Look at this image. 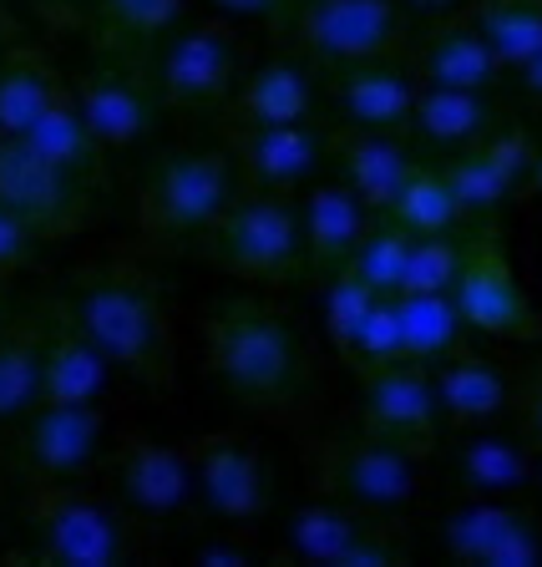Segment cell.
Here are the masks:
<instances>
[{"label": "cell", "instance_id": "obj_39", "mask_svg": "<svg viewBox=\"0 0 542 567\" xmlns=\"http://www.w3.org/2000/svg\"><path fill=\"white\" fill-rule=\"evenodd\" d=\"M35 244H41V238H35L16 213L0 208V279H11L16 269H25L31 254H35Z\"/></svg>", "mask_w": 542, "mask_h": 567}, {"label": "cell", "instance_id": "obj_3", "mask_svg": "<svg viewBox=\"0 0 542 567\" xmlns=\"http://www.w3.org/2000/svg\"><path fill=\"white\" fill-rule=\"evenodd\" d=\"M238 193H244V173H238L228 147H173V153L157 157L147 183H142V244L157 248V254L198 248Z\"/></svg>", "mask_w": 542, "mask_h": 567}, {"label": "cell", "instance_id": "obj_1", "mask_svg": "<svg viewBox=\"0 0 542 567\" xmlns=\"http://www.w3.org/2000/svg\"><path fill=\"white\" fill-rule=\"evenodd\" d=\"M71 324L117 365V375H132L142 385L167 390L177 375V334L167 299L147 269L127 259H106L76 274L71 295L61 299Z\"/></svg>", "mask_w": 542, "mask_h": 567}, {"label": "cell", "instance_id": "obj_37", "mask_svg": "<svg viewBox=\"0 0 542 567\" xmlns=\"http://www.w3.org/2000/svg\"><path fill=\"white\" fill-rule=\"evenodd\" d=\"M461 269V238L451 234H416L406 248L401 295H451Z\"/></svg>", "mask_w": 542, "mask_h": 567}, {"label": "cell", "instance_id": "obj_12", "mask_svg": "<svg viewBox=\"0 0 542 567\" xmlns=\"http://www.w3.org/2000/svg\"><path fill=\"white\" fill-rule=\"evenodd\" d=\"M244 41L224 21H198L167 31L157 56V92L173 106H213L238 86Z\"/></svg>", "mask_w": 542, "mask_h": 567}, {"label": "cell", "instance_id": "obj_2", "mask_svg": "<svg viewBox=\"0 0 542 567\" xmlns=\"http://www.w3.org/2000/svg\"><path fill=\"white\" fill-rule=\"evenodd\" d=\"M203 354L218 385L244 411L264 421H299L305 395V350L289 315L264 299H224L203 319Z\"/></svg>", "mask_w": 542, "mask_h": 567}, {"label": "cell", "instance_id": "obj_40", "mask_svg": "<svg viewBox=\"0 0 542 567\" xmlns=\"http://www.w3.org/2000/svg\"><path fill=\"white\" fill-rule=\"evenodd\" d=\"M518 401V431L522 441H528L532 451H542V370H532L528 380H522V390L512 395Z\"/></svg>", "mask_w": 542, "mask_h": 567}, {"label": "cell", "instance_id": "obj_5", "mask_svg": "<svg viewBox=\"0 0 542 567\" xmlns=\"http://www.w3.org/2000/svg\"><path fill=\"white\" fill-rule=\"evenodd\" d=\"M279 31L299 61L325 71L401 61L411 51V16L401 0H295L279 16Z\"/></svg>", "mask_w": 542, "mask_h": 567}, {"label": "cell", "instance_id": "obj_11", "mask_svg": "<svg viewBox=\"0 0 542 567\" xmlns=\"http://www.w3.org/2000/svg\"><path fill=\"white\" fill-rule=\"evenodd\" d=\"M360 375V425L380 431L390 441H406L426 456L441 431V405H437V380L426 360H370L355 365Z\"/></svg>", "mask_w": 542, "mask_h": 567}, {"label": "cell", "instance_id": "obj_30", "mask_svg": "<svg viewBox=\"0 0 542 567\" xmlns=\"http://www.w3.org/2000/svg\"><path fill=\"white\" fill-rule=\"evenodd\" d=\"M25 142H31L41 157H51L57 167H67V173H76V177H86L96 188V177H102V147H96V137L86 132V122H82V112H76V102H71V86L57 96V102L41 112V117L31 122V127L21 132Z\"/></svg>", "mask_w": 542, "mask_h": 567}, {"label": "cell", "instance_id": "obj_42", "mask_svg": "<svg viewBox=\"0 0 542 567\" xmlns=\"http://www.w3.org/2000/svg\"><path fill=\"white\" fill-rule=\"evenodd\" d=\"M218 16L228 21H264V25H279V16L289 11V0H208Z\"/></svg>", "mask_w": 542, "mask_h": 567}, {"label": "cell", "instance_id": "obj_46", "mask_svg": "<svg viewBox=\"0 0 542 567\" xmlns=\"http://www.w3.org/2000/svg\"><path fill=\"white\" fill-rule=\"evenodd\" d=\"M532 482H538V486H542V451H538V472H532Z\"/></svg>", "mask_w": 542, "mask_h": 567}, {"label": "cell", "instance_id": "obj_17", "mask_svg": "<svg viewBox=\"0 0 542 567\" xmlns=\"http://www.w3.org/2000/svg\"><path fill=\"white\" fill-rule=\"evenodd\" d=\"M441 547L477 567H542V522L502 496H472L441 517Z\"/></svg>", "mask_w": 542, "mask_h": 567}, {"label": "cell", "instance_id": "obj_14", "mask_svg": "<svg viewBox=\"0 0 542 567\" xmlns=\"http://www.w3.org/2000/svg\"><path fill=\"white\" fill-rule=\"evenodd\" d=\"M106 405H57L35 401L21 415V436H16V456H21L25 476H51V482H76L92 472L96 456L106 446Z\"/></svg>", "mask_w": 542, "mask_h": 567}, {"label": "cell", "instance_id": "obj_6", "mask_svg": "<svg viewBox=\"0 0 542 567\" xmlns=\"http://www.w3.org/2000/svg\"><path fill=\"white\" fill-rule=\"evenodd\" d=\"M25 532L41 563L51 567H112L132 553V522L112 502L71 482L31 476L21 502Z\"/></svg>", "mask_w": 542, "mask_h": 567}, {"label": "cell", "instance_id": "obj_16", "mask_svg": "<svg viewBox=\"0 0 542 567\" xmlns=\"http://www.w3.org/2000/svg\"><path fill=\"white\" fill-rule=\"evenodd\" d=\"M71 102H76L86 132L96 137L102 153H127V147H137V142L147 137V127H153L157 92L132 61L96 56L92 66L76 76Z\"/></svg>", "mask_w": 542, "mask_h": 567}, {"label": "cell", "instance_id": "obj_29", "mask_svg": "<svg viewBox=\"0 0 542 567\" xmlns=\"http://www.w3.org/2000/svg\"><path fill=\"white\" fill-rule=\"evenodd\" d=\"M538 451L512 436H467L457 446V482L472 496H512L532 486Z\"/></svg>", "mask_w": 542, "mask_h": 567}, {"label": "cell", "instance_id": "obj_23", "mask_svg": "<svg viewBox=\"0 0 542 567\" xmlns=\"http://www.w3.org/2000/svg\"><path fill=\"white\" fill-rule=\"evenodd\" d=\"M416 92H421V82L411 76V66H401V61H376V66L335 71L330 102L345 127L401 132L406 122H411Z\"/></svg>", "mask_w": 542, "mask_h": 567}, {"label": "cell", "instance_id": "obj_38", "mask_svg": "<svg viewBox=\"0 0 542 567\" xmlns=\"http://www.w3.org/2000/svg\"><path fill=\"white\" fill-rule=\"evenodd\" d=\"M96 21L122 41H157L183 25V0H92Z\"/></svg>", "mask_w": 542, "mask_h": 567}, {"label": "cell", "instance_id": "obj_21", "mask_svg": "<svg viewBox=\"0 0 542 567\" xmlns=\"http://www.w3.org/2000/svg\"><path fill=\"white\" fill-rule=\"evenodd\" d=\"M112 380H117V365L71 324L61 299H51V324H47V344H41V401L92 405L106 401Z\"/></svg>", "mask_w": 542, "mask_h": 567}, {"label": "cell", "instance_id": "obj_35", "mask_svg": "<svg viewBox=\"0 0 542 567\" xmlns=\"http://www.w3.org/2000/svg\"><path fill=\"white\" fill-rule=\"evenodd\" d=\"M411 228H401L390 213H370L366 234L355 244L350 264L345 269L360 274V279L376 289V295H401V269H406V248H411Z\"/></svg>", "mask_w": 542, "mask_h": 567}, {"label": "cell", "instance_id": "obj_32", "mask_svg": "<svg viewBox=\"0 0 542 567\" xmlns=\"http://www.w3.org/2000/svg\"><path fill=\"white\" fill-rule=\"evenodd\" d=\"M61 92H67V82L35 51H11L0 61V132L21 137Z\"/></svg>", "mask_w": 542, "mask_h": 567}, {"label": "cell", "instance_id": "obj_31", "mask_svg": "<svg viewBox=\"0 0 542 567\" xmlns=\"http://www.w3.org/2000/svg\"><path fill=\"white\" fill-rule=\"evenodd\" d=\"M396 319H401V350L426 365L457 354L467 334V319L451 295H396Z\"/></svg>", "mask_w": 542, "mask_h": 567}, {"label": "cell", "instance_id": "obj_47", "mask_svg": "<svg viewBox=\"0 0 542 567\" xmlns=\"http://www.w3.org/2000/svg\"><path fill=\"white\" fill-rule=\"evenodd\" d=\"M6 319H11V315H6V299H0V324H6Z\"/></svg>", "mask_w": 542, "mask_h": 567}, {"label": "cell", "instance_id": "obj_10", "mask_svg": "<svg viewBox=\"0 0 542 567\" xmlns=\"http://www.w3.org/2000/svg\"><path fill=\"white\" fill-rule=\"evenodd\" d=\"M284 553L295 557V563H319V567L406 563V543H401V532L390 527V517L345 507V502H330V496L289 512V522H284Z\"/></svg>", "mask_w": 542, "mask_h": 567}, {"label": "cell", "instance_id": "obj_22", "mask_svg": "<svg viewBox=\"0 0 542 567\" xmlns=\"http://www.w3.org/2000/svg\"><path fill=\"white\" fill-rule=\"evenodd\" d=\"M370 203L350 188V183H315L299 203V234H305V264L325 279V274H340L350 264L355 244L370 224Z\"/></svg>", "mask_w": 542, "mask_h": 567}, {"label": "cell", "instance_id": "obj_4", "mask_svg": "<svg viewBox=\"0 0 542 567\" xmlns=\"http://www.w3.org/2000/svg\"><path fill=\"white\" fill-rule=\"evenodd\" d=\"M305 466L309 482L330 502L376 512V517H401L421 496V451L380 436L370 425L315 436L305 446Z\"/></svg>", "mask_w": 542, "mask_h": 567}, {"label": "cell", "instance_id": "obj_27", "mask_svg": "<svg viewBox=\"0 0 542 567\" xmlns=\"http://www.w3.org/2000/svg\"><path fill=\"white\" fill-rule=\"evenodd\" d=\"M406 127L437 147V153H467L472 142L497 132V102L492 92H457V86H421Z\"/></svg>", "mask_w": 542, "mask_h": 567}, {"label": "cell", "instance_id": "obj_9", "mask_svg": "<svg viewBox=\"0 0 542 567\" xmlns=\"http://www.w3.org/2000/svg\"><path fill=\"white\" fill-rule=\"evenodd\" d=\"M0 208L16 213L35 238H67L92 218V183L41 157L25 137L0 132Z\"/></svg>", "mask_w": 542, "mask_h": 567}, {"label": "cell", "instance_id": "obj_18", "mask_svg": "<svg viewBox=\"0 0 542 567\" xmlns=\"http://www.w3.org/2000/svg\"><path fill=\"white\" fill-rule=\"evenodd\" d=\"M532 153H538V142L532 132L522 127H497L487 132L482 142H472L467 153H457L441 173H447L451 193L461 203V218L472 224V218H497L502 203L528 183V167H532Z\"/></svg>", "mask_w": 542, "mask_h": 567}, {"label": "cell", "instance_id": "obj_36", "mask_svg": "<svg viewBox=\"0 0 542 567\" xmlns=\"http://www.w3.org/2000/svg\"><path fill=\"white\" fill-rule=\"evenodd\" d=\"M376 289H370L360 274L340 269V274H325V284H319V315H325V334H330V344L340 354L355 350V340H360V324L370 319V309H376Z\"/></svg>", "mask_w": 542, "mask_h": 567}, {"label": "cell", "instance_id": "obj_41", "mask_svg": "<svg viewBox=\"0 0 542 567\" xmlns=\"http://www.w3.org/2000/svg\"><path fill=\"white\" fill-rule=\"evenodd\" d=\"M193 563L198 567H248L254 563V547L238 543V532H228V537H203V543L193 547Z\"/></svg>", "mask_w": 542, "mask_h": 567}, {"label": "cell", "instance_id": "obj_8", "mask_svg": "<svg viewBox=\"0 0 542 567\" xmlns=\"http://www.w3.org/2000/svg\"><path fill=\"white\" fill-rule=\"evenodd\" d=\"M451 299H457L467 330H482L492 340H542V315L522 295L492 218L472 238H461V269L451 284Z\"/></svg>", "mask_w": 542, "mask_h": 567}, {"label": "cell", "instance_id": "obj_43", "mask_svg": "<svg viewBox=\"0 0 542 567\" xmlns=\"http://www.w3.org/2000/svg\"><path fill=\"white\" fill-rule=\"evenodd\" d=\"M411 21H447V16H461L472 0H401Z\"/></svg>", "mask_w": 542, "mask_h": 567}, {"label": "cell", "instance_id": "obj_20", "mask_svg": "<svg viewBox=\"0 0 542 567\" xmlns=\"http://www.w3.org/2000/svg\"><path fill=\"white\" fill-rule=\"evenodd\" d=\"M411 76L421 86H457V92H492L497 76H508L472 16H447L411 47Z\"/></svg>", "mask_w": 542, "mask_h": 567}, {"label": "cell", "instance_id": "obj_48", "mask_svg": "<svg viewBox=\"0 0 542 567\" xmlns=\"http://www.w3.org/2000/svg\"><path fill=\"white\" fill-rule=\"evenodd\" d=\"M289 6H295V0H289Z\"/></svg>", "mask_w": 542, "mask_h": 567}, {"label": "cell", "instance_id": "obj_7", "mask_svg": "<svg viewBox=\"0 0 542 567\" xmlns=\"http://www.w3.org/2000/svg\"><path fill=\"white\" fill-rule=\"evenodd\" d=\"M208 259L234 279L279 284L305 264V234H299V208L274 188H244L228 213L218 218L208 238Z\"/></svg>", "mask_w": 542, "mask_h": 567}, {"label": "cell", "instance_id": "obj_15", "mask_svg": "<svg viewBox=\"0 0 542 567\" xmlns=\"http://www.w3.org/2000/svg\"><path fill=\"white\" fill-rule=\"evenodd\" d=\"M112 486H117L127 517L167 522L198 507V482H193V451L153 436H122L112 456Z\"/></svg>", "mask_w": 542, "mask_h": 567}, {"label": "cell", "instance_id": "obj_26", "mask_svg": "<svg viewBox=\"0 0 542 567\" xmlns=\"http://www.w3.org/2000/svg\"><path fill=\"white\" fill-rule=\"evenodd\" d=\"M431 380H437V405H441V421H451L457 431H482L492 425L497 415L512 405V385L508 375L482 360V354H447L431 365Z\"/></svg>", "mask_w": 542, "mask_h": 567}, {"label": "cell", "instance_id": "obj_24", "mask_svg": "<svg viewBox=\"0 0 542 567\" xmlns=\"http://www.w3.org/2000/svg\"><path fill=\"white\" fill-rule=\"evenodd\" d=\"M330 157H335V167H340L345 183H350L376 213L390 208V198L401 193V183L411 177V167L421 163L396 132H376V127L330 132Z\"/></svg>", "mask_w": 542, "mask_h": 567}, {"label": "cell", "instance_id": "obj_13", "mask_svg": "<svg viewBox=\"0 0 542 567\" xmlns=\"http://www.w3.org/2000/svg\"><path fill=\"white\" fill-rule=\"evenodd\" d=\"M188 451H193V482H198V507L208 517L228 522V527H254L274 507L269 466H264L254 441L218 431V436H198Z\"/></svg>", "mask_w": 542, "mask_h": 567}, {"label": "cell", "instance_id": "obj_44", "mask_svg": "<svg viewBox=\"0 0 542 567\" xmlns=\"http://www.w3.org/2000/svg\"><path fill=\"white\" fill-rule=\"evenodd\" d=\"M518 76H522V92H528L532 102H542V51H538V56H528V61H522V66H518Z\"/></svg>", "mask_w": 542, "mask_h": 567}, {"label": "cell", "instance_id": "obj_25", "mask_svg": "<svg viewBox=\"0 0 542 567\" xmlns=\"http://www.w3.org/2000/svg\"><path fill=\"white\" fill-rule=\"evenodd\" d=\"M315 112V82H309V61L274 56L254 66L244 82L234 86L224 127H279V122H299Z\"/></svg>", "mask_w": 542, "mask_h": 567}, {"label": "cell", "instance_id": "obj_28", "mask_svg": "<svg viewBox=\"0 0 542 567\" xmlns=\"http://www.w3.org/2000/svg\"><path fill=\"white\" fill-rule=\"evenodd\" d=\"M51 305H35L0 324V425H16L41 401V344H47Z\"/></svg>", "mask_w": 542, "mask_h": 567}, {"label": "cell", "instance_id": "obj_33", "mask_svg": "<svg viewBox=\"0 0 542 567\" xmlns=\"http://www.w3.org/2000/svg\"><path fill=\"white\" fill-rule=\"evenodd\" d=\"M467 16L502 61V71H518L542 51V0H472Z\"/></svg>", "mask_w": 542, "mask_h": 567}, {"label": "cell", "instance_id": "obj_45", "mask_svg": "<svg viewBox=\"0 0 542 567\" xmlns=\"http://www.w3.org/2000/svg\"><path fill=\"white\" fill-rule=\"evenodd\" d=\"M528 183H532V193H542V147L532 153V167H528Z\"/></svg>", "mask_w": 542, "mask_h": 567}, {"label": "cell", "instance_id": "obj_34", "mask_svg": "<svg viewBox=\"0 0 542 567\" xmlns=\"http://www.w3.org/2000/svg\"><path fill=\"white\" fill-rule=\"evenodd\" d=\"M380 213H390V218L401 228H411V234H457V228L467 224L447 173H441V167H426V163L411 167L401 193H396L390 208H380Z\"/></svg>", "mask_w": 542, "mask_h": 567}, {"label": "cell", "instance_id": "obj_19", "mask_svg": "<svg viewBox=\"0 0 542 567\" xmlns=\"http://www.w3.org/2000/svg\"><path fill=\"white\" fill-rule=\"evenodd\" d=\"M224 137L248 188L289 193L305 177H315L319 163L330 157V132L315 117L279 122V127H224Z\"/></svg>", "mask_w": 542, "mask_h": 567}]
</instances>
